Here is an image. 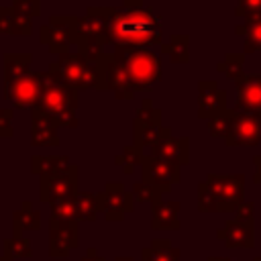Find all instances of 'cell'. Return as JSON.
<instances>
[{
	"label": "cell",
	"mask_w": 261,
	"mask_h": 261,
	"mask_svg": "<svg viewBox=\"0 0 261 261\" xmlns=\"http://www.w3.org/2000/svg\"><path fill=\"white\" fill-rule=\"evenodd\" d=\"M257 14H261V0H239V4L234 8V16L249 18V16H257Z\"/></svg>",
	"instance_id": "obj_35"
},
{
	"label": "cell",
	"mask_w": 261,
	"mask_h": 261,
	"mask_svg": "<svg viewBox=\"0 0 261 261\" xmlns=\"http://www.w3.org/2000/svg\"><path fill=\"white\" fill-rule=\"evenodd\" d=\"M243 69H245V53H232V51H228L222 57V61L216 63V71L222 73L224 77L232 80V82H237L245 73Z\"/></svg>",
	"instance_id": "obj_30"
},
{
	"label": "cell",
	"mask_w": 261,
	"mask_h": 261,
	"mask_svg": "<svg viewBox=\"0 0 261 261\" xmlns=\"http://www.w3.org/2000/svg\"><path fill=\"white\" fill-rule=\"evenodd\" d=\"M228 108L226 92L214 80H200L198 82V118L208 120L214 114Z\"/></svg>",
	"instance_id": "obj_15"
},
{
	"label": "cell",
	"mask_w": 261,
	"mask_h": 261,
	"mask_svg": "<svg viewBox=\"0 0 261 261\" xmlns=\"http://www.w3.org/2000/svg\"><path fill=\"white\" fill-rule=\"evenodd\" d=\"M41 88H43V71H33V69L27 71L12 90V98H10L12 108H22V110L35 108L41 96Z\"/></svg>",
	"instance_id": "obj_18"
},
{
	"label": "cell",
	"mask_w": 261,
	"mask_h": 261,
	"mask_svg": "<svg viewBox=\"0 0 261 261\" xmlns=\"http://www.w3.org/2000/svg\"><path fill=\"white\" fill-rule=\"evenodd\" d=\"M234 88H237L234 110L237 112H255V114H261V75L243 73L234 82Z\"/></svg>",
	"instance_id": "obj_17"
},
{
	"label": "cell",
	"mask_w": 261,
	"mask_h": 261,
	"mask_svg": "<svg viewBox=\"0 0 261 261\" xmlns=\"http://www.w3.org/2000/svg\"><path fill=\"white\" fill-rule=\"evenodd\" d=\"M10 8L20 14V16H27V18H35L41 14V0H12Z\"/></svg>",
	"instance_id": "obj_34"
},
{
	"label": "cell",
	"mask_w": 261,
	"mask_h": 261,
	"mask_svg": "<svg viewBox=\"0 0 261 261\" xmlns=\"http://www.w3.org/2000/svg\"><path fill=\"white\" fill-rule=\"evenodd\" d=\"M77 104H80L77 90L57 80L51 71H43V88H41V96L35 106L37 110L49 116L57 128L59 126L75 128L77 126V116H75Z\"/></svg>",
	"instance_id": "obj_3"
},
{
	"label": "cell",
	"mask_w": 261,
	"mask_h": 261,
	"mask_svg": "<svg viewBox=\"0 0 261 261\" xmlns=\"http://www.w3.org/2000/svg\"><path fill=\"white\" fill-rule=\"evenodd\" d=\"M80 261H106V259H104V257H100V255H98V251L92 247V249H88V251H86V255H84Z\"/></svg>",
	"instance_id": "obj_39"
},
{
	"label": "cell",
	"mask_w": 261,
	"mask_h": 261,
	"mask_svg": "<svg viewBox=\"0 0 261 261\" xmlns=\"http://www.w3.org/2000/svg\"><path fill=\"white\" fill-rule=\"evenodd\" d=\"M179 202L175 200H163L151 204V228L153 230H179Z\"/></svg>",
	"instance_id": "obj_20"
},
{
	"label": "cell",
	"mask_w": 261,
	"mask_h": 261,
	"mask_svg": "<svg viewBox=\"0 0 261 261\" xmlns=\"http://www.w3.org/2000/svg\"><path fill=\"white\" fill-rule=\"evenodd\" d=\"M33 55L31 53H4L2 57V98L10 102L16 82L31 71Z\"/></svg>",
	"instance_id": "obj_16"
},
{
	"label": "cell",
	"mask_w": 261,
	"mask_h": 261,
	"mask_svg": "<svg viewBox=\"0 0 261 261\" xmlns=\"http://www.w3.org/2000/svg\"><path fill=\"white\" fill-rule=\"evenodd\" d=\"M253 165H255V173H253V181L261 184V155L253 157Z\"/></svg>",
	"instance_id": "obj_38"
},
{
	"label": "cell",
	"mask_w": 261,
	"mask_h": 261,
	"mask_svg": "<svg viewBox=\"0 0 261 261\" xmlns=\"http://www.w3.org/2000/svg\"><path fill=\"white\" fill-rule=\"evenodd\" d=\"M159 51L171 63H190V35H171L159 45Z\"/></svg>",
	"instance_id": "obj_26"
},
{
	"label": "cell",
	"mask_w": 261,
	"mask_h": 261,
	"mask_svg": "<svg viewBox=\"0 0 261 261\" xmlns=\"http://www.w3.org/2000/svg\"><path fill=\"white\" fill-rule=\"evenodd\" d=\"M98 92H112L116 100L130 102L137 92H147L163 77L161 57L151 49L114 47L96 61Z\"/></svg>",
	"instance_id": "obj_1"
},
{
	"label": "cell",
	"mask_w": 261,
	"mask_h": 261,
	"mask_svg": "<svg viewBox=\"0 0 261 261\" xmlns=\"http://www.w3.org/2000/svg\"><path fill=\"white\" fill-rule=\"evenodd\" d=\"M143 157H145V155H143L141 149H137L135 145H126V147L122 149V153L114 157V163H116L118 167H122V171H124L126 175H130V173H135V169L141 165Z\"/></svg>",
	"instance_id": "obj_31"
},
{
	"label": "cell",
	"mask_w": 261,
	"mask_h": 261,
	"mask_svg": "<svg viewBox=\"0 0 261 261\" xmlns=\"http://www.w3.org/2000/svg\"><path fill=\"white\" fill-rule=\"evenodd\" d=\"M55 220H75V206H73V196L63 198L51 204V216ZM77 222V220H75Z\"/></svg>",
	"instance_id": "obj_33"
},
{
	"label": "cell",
	"mask_w": 261,
	"mask_h": 261,
	"mask_svg": "<svg viewBox=\"0 0 261 261\" xmlns=\"http://www.w3.org/2000/svg\"><path fill=\"white\" fill-rule=\"evenodd\" d=\"M41 228V210H35L31 202H22L18 210L12 212V232L14 234H24L31 230Z\"/></svg>",
	"instance_id": "obj_25"
},
{
	"label": "cell",
	"mask_w": 261,
	"mask_h": 261,
	"mask_svg": "<svg viewBox=\"0 0 261 261\" xmlns=\"http://www.w3.org/2000/svg\"><path fill=\"white\" fill-rule=\"evenodd\" d=\"M33 33V20L16 14L10 6H0V35L29 37Z\"/></svg>",
	"instance_id": "obj_23"
},
{
	"label": "cell",
	"mask_w": 261,
	"mask_h": 261,
	"mask_svg": "<svg viewBox=\"0 0 261 261\" xmlns=\"http://www.w3.org/2000/svg\"><path fill=\"white\" fill-rule=\"evenodd\" d=\"M141 181L165 194L171 190V186H177L181 181V167L175 163H167L151 155H145L141 161Z\"/></svg>",
	"instance_id": "obj_10"
},
{
	"label": "cell",
	"mask_w": 261,
	"mask_h": 261,
	"mask_svg": "<svg viewBox=\"0 0 261 261\" xmlns=\"http://www.w3.org/2000/svg\"><path fill=\"white\" fill-rule=\"evenodd\" d=\"M80 167L69 163V167L55 177H39V198L45 204H53L63 198L75 196L80 190Z\"/></svg>",
	"instance_id": "obj_9"
},
{
	"label": "cell",
	"mask_w": 261,
	"mask_h": 261,
	"mask_svg": "<svg viewBox=\"0 0 261 261\" xmlns=\"http://www.w3.org/2000/svg\"><path fill=\"white\" fill-rule=\"evenodd\" d=\"M75 18V14H53L49 22L39 29V41L51 51V55H63L71 51Z\"/></svg>",
	"instance_id": "obj_7"
},
{
	"label": "cell",
	"mask_w": 261,
	"mask_h": 261,
	"mask_svg": "<svg viewBox=\"0 0 261 261\" xmlns=\"http://www.w3.org/2000/svg\"><path fill=\"white\" fill-rule=\"evenodd\" d=\"M0 261H8V259H4V257H0Z\"/></svg>",
	"instance_id": "obj_45"
},
{
	"label": "cell",
	"mask_w": 261,
	"mask_h": 261,
	"mask_svg": "<svg viewBox=\"0 0 261 261\" xmlns=\"http://www.w3.org/2000/svg\"><path fill=\"white\" fill-rule=\"evenodd\" d=\"M12 116H14V108H12V106L0 108V137H2V139H10V137L14 135Z\"/></svg>",
	"instance_id": "obj_36"
},
{
	"label": "cell",
	"mask_w": 261,
	"mask_h": 261,
	"mask_svg": "<svg viewBox=\"0 0 261 261\" xmlns=\"http://www.w3.org/2000/svg\"><path fill=\"white\" fill-rule=\"evenodd\" d=\"M57 126L41 110H31V145L33 147H59Z\"/></svg>",
	"instance_id": "obj_19"
},
{
	"label": "cell",
	"mask_w": 261,
	"mask_h": 261,
	"mask_svg": "<svg viewBox=\"0 0 261 261\" xmlns=\"http://www.w3.org/2000/svg\"><path fill=\"white\" fill-rule=\"evenodd\" d=\"M122 6H126V8H141L143 0H122Z\"/></svg>",
	"instance_id": "obj_40"
},
{
	"label": "cell",
	"mask_w": 261,
	"mask_h": 261,
	"mask_svg": "<svg viewBox=\"0 0 261 261\" xmlns=\"http://www.w3.org/2000/svg\"><path fill=\"white\" fill-rule=\"evenodd\" d=\"M226 147H257L261 145V114L237 112L228 135L224 137Z\"/></svg>",
	"instance_id": "obj_13"
},
{
	"label": "cell",
	"mask_w": 261,
	"mask_h": 261,
	"mask_svg": "<svg viewBox=\"0 0 261 261\" xmlns=\"http://www.w3.org/2000/svg\"><path fill=\"white\" fill-rule=\"evenodd\" d=\"M161 118H163V112L161 108H157L153 104L151 98H145L137 112H135V120H133V145L141 151H145L147 147H151L157 137H159V130H161Z\"/></svg>",
	"instance_id": "obj_8"
},
{
	"label": "cell",
	"mask_w": 261,
	"mask_h": 261,
	"mask_svg": "<svg viewBox=\"0 0 261 261\" xmlns=\"http://www.w3.org/2000/svg\"><path fill=\"white\" fill-rule=\"evenodd\" d=\"M2 257L8 259V261H14V259H31L33 257V245H31V239L29 237H22V234H12L8 239L2 241Z\"/></svg>",
	"instance_id": "obj_28"
},
{
	"label": "cell",
	"mask_w": 261,
	"mask_h": 261,
	"mask_svg": "<svg viewBox=\"0 0 261 261\" xmlns=\"http://www.w3.org/2000/svg\"><path fill=\"white\" fill-rule=\"evenodd\" d=\"M149 155L179 167L190 163V137H173L167 126H161L157 141L149 147Z\"/></svg>",
	"instance_id": "obj_11"
},
{
	"label": "cell",
	"mask_w": 261,
	"mask_h": 261,
	"mask_svg": "<svg viewBox=\"0 0 261 261\" xmlns=\"http://www.w3.org/2000/svg\"><path fill=\"white\" fill-rule=\"evenodd\" d=\"M179 249L167 239H153L149 247L141 251V261H179Z\"/></svg>",
	"instance_id": "obj_27"
},
{
	"label": "cell",
	"mask_w": 261,
	"mask_h": 261,
	"mask_svg": "<svg viewBox=\"0 0 261 261\" xmlns=\"http://www.w3.org/2000/svg\"><path fill=\"white\" fill-rule=\"evenodd\" d=\"M100 14L104 31L102 45L149 49L163 43L161 18L149 8H116V6H94Z\"/></svg>",
	"instance_id": "obj_2"
},
{
	"label": "cell",
	"mask_w": 261,
	"mask_h": 261,
	"mask_svg": "<svg viewBox=\"0 0 261 261\" xmlns=\"http://www.w3.org/2000/svg\"><path fill=\"white\" fill-rule=\"evenodd\" d=\"M67 155H33L31 157V173L39 177H55L69 167Z\"/></svg>",
	"instance_id": "obj_22"
},
{
	"label": "cell",
	"mask_w": 261,
	"mask_h": 261,
	"mask_svg": "<svg viewBox=\"0 0 261 261\" xmlns=\"http://www.w3.org/2000/svg\"><path fill=\"white\" fill-rule=\"evenodd\" d=\"M234 35H241L243 41V53H257L261 51V14L245 18L243 24L234 27Z\"/></svg>",
	"instance_id": "obj_24"
},
{
	"label": "cell",
	"mask_w": 261,
	"mask_h": 261,
	"mask_svg": "<svg viewBox=\"0 0 261 261\" xmlns=\"http://www.w3.org/2000/svg\"><path fill=\"white\" fill-rule=\"evenodd\" d=\"M57 80L67 84L73 90H96L98 88V69L96 63L82 57L77 51H67L63 55H57L49 63V69Z\"/></svg>",
	"instance_id": "obj_4"
},
{
	"label": "cell",
	"mask_w": 261,
	"mask_h": 261,
	"mask_svg": "<svg viewBox=\"0 0 261 261\" xmlns=\"http://www.w3.org/2000/svg\"><path fill=\"white\" fill-rule=\"evenodd\" d=\"M130 194H133L135 202H139V204H153V202H157V200L163 196L159 190L151 188V186L145 184V181H135Z\"/></svg>",
	"instance_id": "obj_32"
},
{
	"label": "cell",
	"mask_w": 261,
	"mask_h": 261,
	"mask_svg": "<svg viewBox=\"0 0 261 261\" xmlns=\"http://www.w3.org/2000/svg\"><path fill=\"white\" fill-rule=\"evenodd\" d=\"M216 239L228 249H253L255 247V202L245 200L237 210L234 218L226 220L216 230Z\"/></svg>",
	"instance_id": "obj_5"
},
{
	"label": "cell",
	"mask_w": 261,
	"mask_h": 261,
	"mask_svg": "<svg viewBox=\"0 0 261 261\" xmlns=\"http://www.w3.org/2000/svg\"><path fill=\"white\" fill-rule=\"evenodd\" d=\"M73 206L77 222H94L104 210L102 192H77L73 196Z\"/></svg>",
	"instance_id": "obj_21"
},
{
	"label": "cell",
	"mask_w": 261,
	"mask_h": 261,
	"mask_svg": "<svg viewBox=\"0 0 261 261\" xmlns=\"http://www.w3.org/2000/svg\"><path fill=\"white\" fill-rule=\"evenodd\" d=\"M234 114H237L234 108H224L222 112H218V114H214L212 118H208V120H206L208 135H210L212 139H224V137L228 135V130H230V124H232V120H234Z\"/></svg>",
	"instance_id": "obj_29"
},
{
	"label": "cell",
	"mask_w": 261,
	"mask_h": 261,
	"mask_svg": "<svg viewBox=\"0 0 261 261\" xmlns=\"http://www.w3.org/2000/svg\"><path fill=\"white\" fill-rule=\"evenodd\" d=\"M198 210H200V212H216L214 200H212L210 190L206 188L204 181L198 184Z\"/></svg>",
	"instance_id": "obj_37"
},
{
	"label": "cell",
	"mask_w": 261,
	"mask_h": 261,
	"mask_svg": "<svg viewBox=\"0 0 261 261\" xmlns=\"http://www.w3.org/2000/svg\"><path fill=\"white\" fill-rule=\"evenodd\" d=\"M206 261H232V259H228V257H208Z\"/></svg>",
	"instance_id": "obj_41"
},
{
	"label": "cell",
	"mask_w": 261,
	"mask_h": 261,
	"mask_svg": "<svg viewBox=\"0 0 261 261\" xmlns=\"http://www.w3.org/2000/svg\"><path fill=\"white\" fill-rule=\"evenodd\" d=\"M202 181L210 190L216 212H234L245 202L243 173H208Z\"/></svg>",
	"instance_id": "obj_6"
},
{
	"label": "cell",
	"mask_w": 261,
	"mask_h": 261,
	"mask_svg": "<svg viewBox=\"0 0 261 261\" xmlns=\"http://www.w3.org/2000/svg\"><path fill=\"white\" fill-rule=\"evenodd\" d=\"M114 261H135L133 257H114Z\"/></svg>",
	"instance_id": "obj_42"
},
{
	"label": "cell",
	"mask_w": 261,
	"mask_h": 261,
	"mask_svg": "<svg viewBox=\"0 0 261 261\" xmlns=\"http://www.w3.org/2000/svg\"><path fill=\"white\" fill-rule=\"evenodd\" d=\"M102 202H104V218L110 222H120L128 212L135 210V198L130 192L124 190L120 181H106L102 188Z\"/></svg>",
	"instance_id": "obj_14"
},
{
	"label": "cell",
	"mask_w": 261,
	"mask_h": 261,
	"mask_svg": "<svg viewBox=\"0 0 261 261\" xmlns=\"http://www.w3.org/2000/svg\"><path fill=\"white\" fill-rule=\"evenodd\" d=\"M253 261H261V255H259V257H255V259H253Z\"/></svg>",
	"instance_id": "obj_44"
},
{
	"label": "cell",
	"mask_w": 261,
	"mask_h": 261,
	"mask_svg": "<svg viewBox=\"0 0 261 261\" xmlns=\"http://www.w3.org/2000/svg\"><path fill=\"white\" fill-rule=\"evenodd\" d=\"M51 261H67V259H51Z\"/></svg>",
	"instance_id": "obj_43"
},
{
	"label": "cell",
	"mask_w": 261,
	"mask_h": 261,
	"mask_svg": "<svg viewBox=\"0 0 261 261\" xmlns=\"http://www.w3.org/2000/svg\"><path fill=\"white\" fill-rule=\"evenodd\" d=\"M80 222L49 218V255L51 259H67L80 245Z\"/></svg>",
	"instance_id": "obj_12"
}]
</instances>
